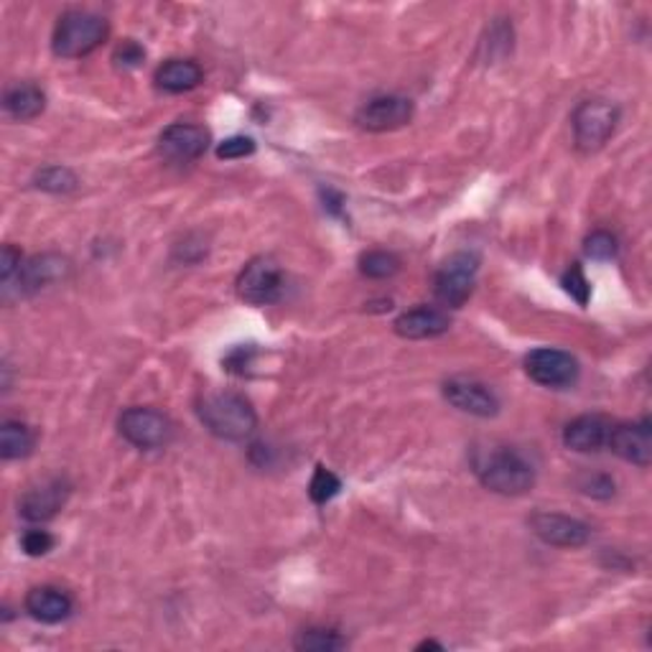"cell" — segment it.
Wrapping results in <instances>:
<instances>
[{"label": "cell", "instance_id": "21", "mask_svg": "<svg viewBox=\"0 0 652 652\" xmlns=\"http://www.w3.org/2000/svg\"><path fill=\"white\" fill-rule=\"evenodd\" d=\"M36 436L24 421H3L0 426V457L5 461L26 459L34 451Z\"/></svg>", "mask_w": 652, "mask_h": 652}, {"label": "cell", "instance_id": "1", "mask_svg": "<svg viewBox=\"0 0 652 652\" xmlns=\"http://www.w3.org/2000/svg\"><path fill=\"white\" fill-rule=\"evenodd\" d=\"M200 421L222 442H245L258 429V413L251 400L238 393H207L196 406Z\"/></svg>", "mask_w": 652, "mask_h": 652}, {"label": "cell", "instance_id": "14", "mask_svg": "<svg viewBox=\"0 0 652 652\" xmlns=\"http://www.w3.org/2000/svg\"><path fill=\"white\" fill-rule=\"evenodd\" d=\"M69 497V485L64 480H49L43 485L28 489V493L21 497V515H24L28 523H47V520L56 517L59 510L64 508Z\"/></svg>", "mask_w": 652, "mask_h": 652}, {"label": "cell", "instance_id": "2", "mask_svg": "<svg viewBox=\"0 0 652 652\" xmlns=\"http://www.w3.org/2000/svg\"><path fill=\"white\" fill-rule=\"evenodd\" d=\"M480 482L489 493L520 497L536 485V469L515 449H495L477 464Z\"/></svg>", "mask_w": 652, "mask_h": 652}, {"label": "cell", "instance_id": "7", "mask_svg": "<svg viewBox=\"0 0 652 652\" xmlns=\"http://www.w3.org/2000/svg\"><path fill=\"white\" fill-rule=\"evenodd\" d=\"M285 285L283 270L273 258L260 255L247 263L238 276V296L253 306H266L281 298Z\"/></svg>", "mask_w": 652, "mask_h": 652}, {"label": "cell", "instance_id": "28", "mask_svg": "<svg viewBox=\"0 0 652 652\" xmlns=\"http://www.w3.org/2000/svg\"><path fill=\"white\" fill-rule=\"evenodd\" d=\"M563 289H566V291L571 293V296H574L576 302L581 304V306L589 304L591 285H589V281H586L584 270L578 268V263H574V266H571V268L566 270V276H563Z\"/></svg>", "mask_w": 652, "mask_h": 652}, {"label": "cell", "instance_id": "24", "mask_svg": "<svg viewBox=\"0 0 652 652\" xmlns=\"http://www.w3.org/2000/svg\"><path fill=\"white\" fill-rule=\"evenodd\" d=\"M36 187L43 189V192H51V194H67L77 189V176L72 174L69 168L49 166V168H43V171H39V176H36Z\"/></svg>", "mask_w": 652, "mask_h": 652}, {"label": "cell", "instance_id": "15", "mask_svg": "<svg viewBox=\"0 0 652 652\" xmlns=\"http://www.w3.org/2000/svg\"><path fill=\"white\" fill-rule=\"evenodd\" d=\"M395 334L402 336V340H436L449 332L451 319L446 317L442 309H434V306H419V309H410L406 314H400L395 319Z\"/></svg>", "mask_w": 652, "mask_h": 652}, {"label": "cell", "instance_id": "26", "mask_svg": "<svg viewBox=\"0 0 652 652\" xmlns=\"http://www.w3.org/2000/svg\"><path fill=\"white\" fill-rule=\"evenodd\" d=\"M584 251L591 260H612L617 255V238L604 230H597L586 238Z\"/></svg>", "mask_w": 652, "mask_h": 652}, {"label": "cell", "instance_id": "20", "mask_svg": "<svg viewBox=\"0 0 652 652\" xmlns=\"http://www.w3.org/2000/svg\"><path fill=\"white\" fill-rule=\"evenodd\" d=\"M3 107L13 120H34L47 107V94L36 85H13L5 92Z\"/></svg>", "mask_w": 652, "mask_h": 652}, {"label": "cell", "instance_id": "4", "mask_svg": "<svg viewBox=\"0 0 652 652\" xmlns=\"http://www.w3.org/2000/svg\"><path fill=\"white\" fill-rule=\"evenodd\" d=\"M571 123H574L576 149L584 153H591L602 149V145L614 136V130H617V123H619V110L617 105H612V102L606 100H586L576 107Z\"/></svg>", "mask_w": 652, "mask_h": 652}, {"label": "cell", "instance_id": "17", "mask_svg": "<svg viewBox=\"0 0 652 652\" xmlns=\"http://www.w3.org/2000/svg\"><path fill=\"white\" fill-rule=\"evenodd\" d=\"M69 273V260L62 258V255L54 253H43L36 255V258L26 260L18 270V285L21 293H36L47 285L62 281Z\"/></svg>", "mask_w": 652, "mask_h": 652}, {"label": "cell", "instance_id": "31", "mask_svg": "<svg viewBox=\"0 0 652 652\" xmlns=\"http://www.w3.org/2000/svg\"><path fill=\"white\" fill-rule=\"evenodd\" d=\"M21 266H24V258H21V251H16L13 245L3 247V260H0V278H3V283L9 285L13 278L18 276Z\"/></svg>", "mask_w": 652, "mask_h": 652}, {"label": "cell", "instance_id": "27", "mask_svg": "<svg viewBox=\"0 0 652 652\" xmlns=\"http://www.w3.org/2000/svg\"><path fill=\"white\" fill-rule=\"evenodd\" d=\"M578 487H581L584 495L597 497V500H610L614 495V482L610 474H599V472L584 474V477L578 480Z\"/></svg>", "mask_w": 652, "mask_h": 652}, {"label": "cell", "instance_id": "8", "mask_svg": "<svg viewBox=\"0 0 652 652\" xmlns=\"http://www.w3.org/2000/svg\"><path fill=\"white\" fill-rule=\"evenodd\" d=\"M413 100L402 98V94H378L365 102L357 110V126L370 133H387V130H398L413 120Z\"/></svg>", "mask_w": 652, "mask_h": 652}, {"label": "cell", "instance_id": "9", "mask_svg": "<svg viewBox=\"0 0 652 652\" xmlns=\"http://www.w3.org/2000/svg\"><path fill=\"white\" fill-rule=\"evenodd\" d=\"M527 378L546 387H568L578 380V362L568 351L540 347L525 357Z\"/></svg>", "mask_w": 652, "mask_h": 652}, {"label": "cell", "instance_id": "19", "mask_svg": "<svg viewBox=\"0 0 652 652\" xmlns=\"http://www.w3.org/2000/svg\"><path fill=\"white\" fill-rule=\"evenodd\" d=\"M204 72L194 59H168L156 69V87L168 94H184L200 87Z\"/></svg>", "mask_w": 652, "mask_h": 652}, {"label": "cell", "instance_id": "13", "mask_svg": "<svg viewBox=\"0 0 652 652\" xmlns=\"http://www.w3.org/2000/svg\"><path fill=\"white\" fill-rule=\"evenodd\" d=\"M444 398L451 402L453 408H459L461 413L477 416V419H493L500 410V400L489 391L487 385L477 383V380L453 378L444 383Z\"/></svg>", "mask_w": 652, "mask_h": 652}, {"label": "cell", "instance_id": "18", "mask_svg": "<svg viewBox=\"0 0 652 652\" xmlns=\"http://www.w3.org/2000/svg\"><path fill=\"white\" fill-rule=\"evenodd\" d=\"M610 431L612 423L604 416H578L563 429V444H566V449L578 453L599 451L606 446Z\"/></svg>", "mask_w": 652, "mask_h": 652}, {"label": "cell", "instance_id": "32", "mask_svg": "<svg viewBox=\"0 0 652 652\" xmlns=\"http://www.w3.org/2000/svg\"><path fill=\"white\" fill-rule=\"evenodd\" d=\"M143 56H145V51L138 47L133 39L123 41L115 51V62L120 64V67H138V64L143 62Z\"/></svg>", "mask_w": 652, "mask_h": 652}, {"label": "cell", "instance_id": "23", "mask_svg": "<svg viewBox=\"0 0 652 652\" xmlns=\"http://www.w3.org/2000/svg\"><path fill=\"white\" fill-rule=\"evenodd\" d=\"M398 270L400 258L387 251H372L360 258V273L365 278H372V281H385V278H393Z\"/></svg>", "mask_w": 652, "mask_h": 652}, {"label": "cell", "instance_id": "22", "mask_svg": "<svg viewBox=\"0 0 652 652\" xmlns=\"http://www.w3.org/2000/svg\"><path fill=\"white\" fill-rule=\"evenodd\" d=\"M347 648V637H342L332 627H309L296 637V650L306 652H334Z\"/></svg>", "mask_w": 652, "mask_h": 652}, {"label": "cell", "instance_id": "3", "mask_svg": "<svg viewBox=\"0 0 652 652\" xmlns=\"http://www.w3.org/2000/svg\"><path fill=\"white\" fill-rule=\"evenodd\" d=\"M107 21L90 11H67L56 21L51 49L62 59H82L107 39Z\"/></svg>", "mask_w": 652, "mask_h": 652}, {"label": "cell", "instance_id": "16", "mask_svg": "<svg viewBox=\"0 0 652 652\" xmlns=\"http://www.w3.org/2000/svg\"><path fill=\"white\" fill-rule=\"evenodd\" d=\"M75 610V599L59 586H36L26 595V612L43 625H59Z\"/></svg>", "mask_w": 652, "mask_h": 652}, {"label": "cell", "instance_id": "6", "mask_svg": "<svg viewBox=\"0 0 652 652\" xmlns=\"http://www.w3.org/2000/svg\"><path fill=\"white\" fill-rule=\"evenodd\" d=\"M117 429H120V436L126 438L128 444H133L136 449L143 451L164 449L174 438L171 419L156 408H128L126 413L120 416V421H117Z\"/></svg>", "mask_w": 652, "mask_h": 652}, {"label": "cell", "instance_id": "12", "mask_svg": "<svg viewBox=\"0 0 652 652\" xmlns=\"http://www.w3.org/2000/svg\"><path fill=\"white\" fill-rule=\"evenodd\" d=\"M606 446L619 459L635 466H650L652 461V423L648 419L635 423H617L612 426Z\"/></svg>", "mask_w": 652, "mask_h": 652}, {"label": "cell", "instance_id": "11", "mask_svg": "<svg viewBox=\"0 0 652 652\" xmlns=\"http://www.w3.org/2000/svg\"><path fill=\"white\" fill-rule=\"evenodd\" d=\"M530 527L544 544L555 548H581L591 538L589 525L561 512H536L530 517Z\"/></svg>", "mask_w": 652, "mask_h": 652}, {"label": "cell", "instance_id": "33", "mask_svg": "<svg viewBox=\"0 0 652 652\" xmlns=\"http://www.w3.org/2000/svg\"><path fill=\"white\" fill-rule=\"evenodd\" d=\"M416 650H444V644L436 642V640H426V642H421Z\"/></svg>", "mask_w": 652, "mask_h": 652}, {"label": "cell", "instance_id": "5", "mask_svg": "<svg viewBox=\"0 0 652 652\" xmlns=\"http://www.w3.org/2000/svg\"><path fill=\"white\" fill-rule=\"evenodd\" d=\"M480 273V258L474 253H457L438 268L434 278L436 298L449 309H461L472 296Z\"/></svg>", "mask_w": 652, "mask_h": 652}, {"label": "cell", "instance_id": "25", "mask_svg": "<svg viewBox=\"0 0 652 652\" xmlns=\"http://www.w3.org/2000/svg\"><path fill=\"white\" fill-rule=\"evenodd\" d=\"M340 489H342V480L336 477L334 472H329L327 466H317V472H314V480L309 485L311 500L317 504H327L329 500H334V497L340 495Z\"/></svg>", "mask_w": 652, "mask_h": 652}, {"label": "cell", "instance_id": "29", "mask_svg": "<svg viewBox=\"0 0 652 652\" xmlns=\"http://www.w3.org/2000/svg\"><path fill=\"white\" fill-rule=\"evenodd\" d=\"M253 153H255V141H253V138H247V136L227 138V141L219 143V149H217V156L225 158V161L245 158V156H253Z\"/></svg>", "mask_w": 652, "mask_h": 652}, {"label": "cell", "instance_id": "10", "mask_svg": "<svg viewBox=\"0 0 652 652\" xmlns=\"http://www.w3.org/2000/svg\"><path fill=\"white\" fill-rule=\"evenodd\" d=\"M209 149V133L194 123H174L158 136V153L171 164H189Z\"/></svg>", "mask_w": 652, "mask_h": 652}, {"label": "cell", "instance_id": "30", "mask_svg": "<svg viewBox=\"0 0 652 652\" xmlns=\"http://www.w3.org/2000/svg\"><path fill=\"white\" fill-rule=\"evenodd\" d=\"M21 548L31 559H39V555H47L54 548V536H49L47 530H26L24 538H21Z\"/></svg>", "mask_w": 652, "mask_h": 652}]
</instances>
